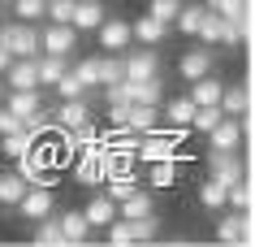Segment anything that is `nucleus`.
<instances>
[{
	"instance_id": "obj_20",
	"label": "nucleus",
	"mask_w": 255,
	"mask_h": 247,
	"mask_svg": "<svg viewBox=\"0 0 255 247\" xmlns=\"http://www.w3.org/2000/svg\"><path fill=\"white\" fill-rule=\"evenodd\" d=\"M221 87H225V82L216 78V74H203V78L190 82V91H186V96L195 100V104H221Z\"/></svg>"
},
{
	"instance_id": "obj_25",
	"label": "nucleus",
	"mask_w": 255,
	"mask_h": 247,
	"mask_svg": "<svg viewBox=\"0 0 255 247\" xmlns=\"http://www.w3.org/2000/svg\"><path fill=\"white\" fill-rule=\"evenodd\" d=\"M9 113H17V117H30L35 109H43L39 104V91H4V100H0Z\"/></svg>"
},
{
	"instance_id": "obj_18",
	"label": "nucleus",
	"mask_w": 255,
	"mask_h": 247,
	"mask_svg": "<svg viewBox=\"0 0 255 247\" xmlns=\"http://www.w3.org/2000/svg\"><path fill=\"white\" fill-rule=\"evenodd\" d=\"M56 226H61V239H65V243H87V239H91L87 217H82V213H74V208H69V213H61V217H56Z\"/></svg>"
},
{
	"instance_id": "obj_3",
	"label": "nucleus",
	"mask_w": 255,
	"mask_h": 247,
	"mask_svg": "<svg viewBox=\"0 0 255 247\" xmlns=\"http://www.w3.org/2000/svg\"><path fill=\"white\" fill-rule=\"evenodd\" d=\"M39 52H52V56H78V30L69 22H48L39 30Z\"/></svg>"
},
{
	"instance_id": "obj_7",
	"label": "nucleus",
	"mask_w": 255,
	"mask_h": 247,
	"mask_svg": "<svg viewBox=\"0 0 255 247\" xmlns=\"http://www.w3.org/2000/svg\"><path fill=\"white\" fill-rule=\"evenodd\" d=\"M74 182L82 187H104V148H82L74 152Z\"/></svg>"
},
{
	"instance_id": "obj_4",
	"label": "nucleus",
	"mask_w": 255,
	"mask_h": 247,
	"mask_svg": "<svg viewBox=\"0 0 255 247\" xmlns=\"http://www.w3.org/2000/svg\"><path fill=\"white\" fill-rule=\"evenodd\" d=\"M56 208V195H52V187H43V182H35V187H26L22 191V200H17V217L22 221H39V217H48Z\"/></svg>"
},
{
	"instance_id": "obj_29",
	"label": "nucleus",
	"mask_w": 255,
	"mask_h": 247,
	"mask_svg": "<svg viewBox=\"0 0 255 247\" xmlns=\"http://www.w3.org/2000/svg\"><path fill=\"white\" fill-rule=\"evenodd\" d=\"M221 26H225V17L212 13V9H203V22H199V30H195V39L212 48V43H221Z\"/></svg>"
},
{
	"instance_id": "obj_17",
	"label": "nucleus",
	"mask_w": 255,
	"mask_h": 247,
	"mask_svg": "<svg viewBox=\"0 0 255 247\" xmlns=\"http://www.w3.org/2000/svg\"><path fill=\"white\" fill-rule=\"evenodd\" d=\"M156 117H160V104H138V100H130V104H126V130H134V135L151 130V126H156Z\"/></svg>"
},
{
	"instance_id": "obj_1",
	"label": "nucleus",
	"mask_w": 255,
	"mask_h": 247,
	"mask_svg": "<svg viewBox=\"0 0 255 247\" xmlns=\"http://www.w3.org/2000/svg\"><path fill=\"white\" fill-rule=\"evenodd\" d=\"M156 230H160V221L151 217H138V221H126V217H113L104 226V234H108V247H134V243H151L156 239Z\"/></svg>"
},
{
	"instance_id": "obj_32",
	"label": "nucleus",
	"mask_w": 255,
	"mask_h": 247,
	"mask_svg": "<svg viewBox=\"0 0 255 247\" xmlns=\"http://www.w3.org/2000/svg\"><path fill=\"white\" fill-rule=\"evenodd\" d=\"M104 191H108V200H126V195H134L138 191V174H126V178H108L104 182Z\"/></svg>"
},
{
	"instance_id": "obj_23",
	"label": "nucleus",
	"mask_w": 255,
	"mask_h": 247,
	"mask_svg": "<svg viewBox=\"0 0 255 247\" xmlns=\"http://www.w3.org/2000/svg\"><path fill=\"white\" fill-rule=\"evenodd\" d=\"M35 226V247H65V239H61V226H56V217L48 213V217H39V221H30Z\"/></svg>"
},
{
	"instance_id": "obj_33",
	"label": "nucleus",
	"mask_w": 255,
	"mask_h": 247,
	"mask_svg": "<svg viewBox=\"0 0 255 247\" xmlns=\"http://www.w3.org/2000/svg\"><path fill=\"white\" fill-rule=\"evenodd\" d=\"M126 74H121V52H108L100 56V87H113V82H121Z\"/></svg>"
},
{
	"instance_id": "obj_14",
	"label": "nucleus",
	"mask_w": 255,
	"mask_h": 247,
	"mask_svg": "<svg viewBox=\"0 0 255 247\" xmlns=\"http://www.w3.org/2000/svg\"><path fill=\"white\" fill-rule=\"evenodd\" d=\"M169 30L173 26H164V22H156L151 13H143L138 22H130V39L143 43V48H160V43L169 39Z\"/></svg>"
},
{
	"instance_id": "obj_38",
	"label": "nucleus",
	"mask_w": 255,
	"mask_h": 247,
	"mask_svg": "<svg viewBox=\"0 0 255 247\" xmlns=\"http://www.w3.org/2000/svg\"><path fill=\"white\" fill-rule=\"evenodd\" d=\"M203 9H212V13H221V17H234V13H242V9H251V0H208Z\"/></svg>"
},
{
	"instance_id": "obj_9",
	"label": "nucleus",
	"mask_w": 255,
	"mask_h": 247,
	"mask_svg": "<svg viewBox=\"0 0 255 247\" xmlns=\"http://www.w3.org/2000/svg\"><path fill=\"white\" fill-rule=\"evenodd\" d=\"M95 39H100V48H104V52H126V48H130V22H126V17H108L104 13V22H100V26H95Z\"/></svg>"
},
{
	"instance_id": "obj_42",
	"label": "nucleus",
	"mask_w": 255,
	"mask_h": 247,
	"mask_svg": "<svg viewBox=\"0 0 255 247\" xmlns=\"http://www.w3.org/2000/svg\"><path fill=\"white\" fill-rule=\"evenodd\" d=\"M0 4H13V0H0Z\"/></svg>"
},
{
	"instance_id": "obj_2",
	"label": "nucleus",
	"mask_w": 255,
	"mask_h": 247,
	"mask_svg": "<svg viewBox=\"0 0 255 247\" xmlns=\"http://www.w3.org/2000/svg\"><path fill=\"white\" fill-rule=\"evenodd\" d=\"M0 48L9 56H39V26L35 22H4L0 26Z\"/></svg>"
},
{
	"instance_id": "obj_39",
	"label": "nucleus",
	"mask_w": 255,
	"mask_h": 247,
	"mask_svg": "<svg viewBox=\"0 0 255 247\" xmlns=\"http://www.w3.org/2000/svg\"><path fill=\"white\" fill-rule=\"evenodd\" d=\"M108 126H126V104H108Z\"/></svg>"
},
{
	"instance_id": "obj_43",
	"label": "nucleus",
	"mask_w": 255,
	"mask_h": 247,
	"mask_svg": "<svg viewBox=\"0 0 255 247\" xmlns=\"http://www.w3.org/2000/svg\"><path fill=\"white\" fill-rule=\"evenodd\" d=\"M0 17H4V4H0Z\"/></svg>"
},
{
	"instance_id": "obj_6",
	"label": "nucleus",
	"mask_w": 255,
	"mask_h": 247,
	"mask_svg": "<svg viewBox=\"0 0 255 247\" xmlns=\"http://www.w3.org/2000/svg\"><path fill=\"white\" fill-rule=\"evenodd\" d=\"M121 74H126L130 82H143V78H151V74H160V56H156V48H143V43H138L134 52L126 48V52H121Z\"/></svg>"
},
{
	"instance_id": "obj_37",
	"label": "nucleus",
	"mask_w": 255,
	"mask_h": 247,
	"mask_svg": "<svg viewBox=\"0 0 255 247\" xmlns=\"http://www.w3.org/2000/svg\"><path fill=\"white\" fill-rule=\"evenodd\" d=\"M177 9H182V4H177V0H151V4H147V13L156 17V22H164V26H173V17H177Z\"/></svg>"
},
{
	"instance_id": "obj_11",
	"label": "nucleus",
	"mask_w": 255,
	"mask_h": 247,
	"mask_svg": "<svg viewBox=\"0 0 255 247\" xmlns=\"http://www.w3.org/2000/svg\"><path fill=\"white\" fill-rule=\"evenodd\" d=\"M177 74L186 82L203 78V74H212V48L208 43H195V48H186V52L177 56Z\"/></svg>"
},
{
	"instance_id": "obj_28",
	"label": "nucleus",
	"mask_w": 255,
	"mask_h": 247,
	"mask_svg": "<svg viewBox=\"0 0 255 247\" xmlns=\"http://www.w3.org/2000/svg\"><path fill=\"white\" fill-rule=\"evenodd\" d=\"M30 143H35V135L30 130H13V135H0V152L9 156V161H17V156H26Z\"/></svg>"
},
{
	"instance_id": "obj_31",
	"label": "nucleus",
	"mask_w": 255,
	"mask_h": 247,
	"mask_svg": "<svg viewBox=\"0 0 255 247\" xmlns=\"http://www.w3.org/2000/svg\"><path fill=\"white\" fill-rule=\"evenodd\" d=\"M199 204L212 213V208H225V187L216 178H208V182H199Z\"/></svg>"
},
{
	"instance_id": "obj_10",
	"label": "nucleus",
	"mask_w": 255,
	"mask_h": 247,
	"mask_svg": "<svg viewBox=\"0 0 255 247\" xmlns=\"http://www.w3.org/2000/svg\"><path fill=\"white\" fill-rule=\"evenodd\" d=\"M216 239H221V243H251V208H247V213L229 208L225 217L216 221Z\"/></svg>"
},
{
	"instance_id": "obj_34",
	"label": "nucleus",
	"mask_w": 255,
	"mask_h": 247,
	"mask_svg": "<svg viewBox=\"0 0 255 247\" xmlns=\"http://www.w3.org/2000/svg\"><path fill=\"white\" fill-rule=\"evenodd\" d=\"M43 9H48V0H13L17 22H43Z\"/></svg>"
},
{
	"instance_id": "obj_41",
	"label": "nucleus",
	"mask_w": 255,
	"mask_h": 247,
	"mask_svg": "<svg viewBox=\"0 0 255 247\" xmlns=\"http://www.w3.org/2000/svg\"><path fill=\"white\" fill-rule=\"evenodd\" d=\"M0 100H4V82H0Z\"/></svg>"
},
{
	"instance_id": "obj_16",
	"label": "nucleus",
	"mask_w": 255,
	"mask_h": 247,
	"mask_svg": "<svg viewBox=\"0 0 255 247\" xmlns=\"http://www.w3.org/2000/svg\"><path fill=\"white\" fill-rule=\"evenodd\" d=\"M104 13H108L104 0H74V22H69V26L78 30V35L82 30H95L100 22H104Z\"/></svg>"
},
{
	"instance_id": "obj_40",
	"label": "nucleus",
	"mask_w": 255,
	"mask_h": 247,
	"mask_svg": "<svg viewBox=\"0 0 255 247\" xmlns=\"http://www.w3.org/2000/svg\"><path fill=\"white\" fill-rule=\"evenodd\" d=\"M9 61H13V56H9V52H4V48H0V74L9 69Z\"/></svg>"
},
{
	"instance_id": "obj_12",
	"label": "nucleus",
	"mask_w": 255,
	"mask_h": 247,
	"mask_svg": "<svg viewBox=\"0 0 255 247\" xmlns=\"http://www.w3.org/2000/svg\"><path fill=\"white\" fill-rule=\"evenodd\" d=\"M82 217H87V226H91V230H104L108 221L117 217V200H108L104 187H95V195L87 200V208H82Z\"/></svg>"
},
{
	"instance_id": "obj_36",
	"label": "nucleus",
	"mask_w": 255,
	"mask_h": 247,
	"mask_svg": "<svg viewBox=\"0 0 255 247\" xmlns=\"http://www.w3.org/2000/svg\"><path fill=\"white\" fill-rule=\"evenodd\" d=\"M43 22H74V0H48Z\"/></svg>"
},
{
	"instance_id": "obj_21",
	"label": "nucleus",
	"mask_w": 255,
	"mask_h": 247,
	"mask_svg": "<svg viewBox=\"0 0 255 247\" xmlns=\"http://www.w3.org/2000/svg\"><path fill=\"white\" fill-rule=\"evenodd\" d=\"M177 174H182V169H177V156H164V161H151V165H147V182L156 187V191L173 187Z\"/></svg>"
},
{
	"instance_id": "obj_24",
	"label": "nucleus",
	"mask_w": 255,
	"mask_h": 247,
	"mask_svg": "<svg viewBox=\"0 0 255 247\" xmlns=\"http://www.w3.org/2000/svg\"><path fill=\"white\" fill-rule=\"evenodd\" d=\"M22 191H26L22 174H17V169H4V174H0V208H17Z\"/></svg>"
},
{
	"instance_id": "obj_22",
	"label": "nucleus",
	"mask_w": 255,
	"mask_h": 247,
	"mask_svg": "<svg viewBox=\"0 0 255 247\" xmlns=\"http://www.w3.org/2000/svg\"><path fill=\"white\" fill-rule=\"evenodd\" d=\"M35 65H39V87H52L61 74L69 69V56H52V52H39L35 56Z\"/></svg>"
},
{
	"instance_id": "obj_8",
	"label": "nucleus",
	"mask_w": 255,
	"mask_h": 247,
	"mask_svg": "<svg viewBox=\"0 0 255 247\" xmlns=\"http://www.w3.org/2000/svg\"><path fill=\"white\" fill-rule=\"evenodd\" d=\"M208 178H216L221 187H234L238 178H247V161L238 152H208Z\"/></svg>"
},
{
	"instance_id": "obj_15",
	"label": "nucleus",
	"mask_w": 255,
	"mask_h": 247,
	"mask_svg": "<svg viewBox=\"0 0 255 247\" xmlns=\"http://www.w3.org/2000/svg\"><path fill=\"white\" fill-rule=\"evenodd\" d=\"M221 113H225V117H247V113H251V91H247V82H225V87H221Z\"/></svg>"
},
{
	"instance_id": "obj_30",
	"label": "nucleus",
	"mask_w": 255,
	"mask_h": 247,
	"mask_svg": "<svg viewBox=\"0 0 255 247\" xmlns=\"http://www.w3.org/2000/svg\"><path fill=\"white\" fill-rule=\"evenodd\" d=\"M199 22H203V4H186V9H177V17H173V26L182 30V35H195Z\"/></svg>"
},
{
	"instance_id": "obj_26",
	"label": "nucleus",
	"mask_w": 255,
	"mask_h": 247,
	"mask_svg": "<svg viewBox=\"0 0 255 247\" xmlns=\"http://www.w3.org/2000/svg\"><path fill=\"white\" fill-rule=\"evenodd\" d=\"M147 213H151V195H143V187L117 204V217H126V221H138V217H147Z\"/></svg>"
},
{
	"instance_id": "obj_5",
	"label": "nucleus",
	"mask_w": 255,
	"mask_h": 247,
	"mask_svg": "<svg viewBox=\"0 0 255 247\" xmlns=\"http://www.w3.org/2000/svg\"><path fill=\"white\" fill-rule=\"evenodd\" d=\"M247 135V117H221L208 130V152H238Z\"/></svg>"
},
{
	"instance_id": "obj_13",
	"label": "nucleus",
	"mask_w": 255,
	"mask_h": 247,
	"mask_svg": "<svg viewBox=\"0 0 255 247\" xmlns=\"http://www.w3.org/2000/svg\"><path fill=\"white\" fill-rule=\"evenodd\" d=\"M52 130H74V126H87L91 122V104L82 96H69V100H61V109H56V117H52Z\"/></svg>"
},
{
	"instance_id": "obj_19",
	"label": "nucleus",
	"mask_w": 255,
	"mask_h": 247,
	"mask_svg": "<svg viewBox=\"0 0 255 247\" xmlns=\"http://www.w3.org/2000/svg\"><path fill=\"white\" fill-rule=\"evenodd\" d=\"M69 69H74V78L82 82V91H100V56H74Z\"/></svg>"
},
{
	"instance_id": "obj_35",
	"label": "nucleus",
	"mask_w": 255,
	"mask_h": 247,
	"mask_svg": "<svg viewBox=\"0 0 255 247\" xmlns=\"http://www.w3.org/2000/svg\"><path fill=\"white\" fill-rule=\"evenodd\" d=\"M48 91H56L61 100H69V96H87V91H82V82L74 78V69H65V74H61V78H56Z\"/></svg>"
},
{
	"instance_id": "obj_27",
	"label": "nucleus",
	"mask_w": 255,
	"mask_h": 247,
	"mask_svg": "<svg viewBox=\"0 0 255 247\" xmlns=\"http://www.w3.org/2000/svg\"><path fill=\"white\" fill-rule=\"evenodd\" d=\"M164 104V117L173 126H190V113H195V100L190 96H169V100H160Z\"/></svg>"
}]
</instances>
